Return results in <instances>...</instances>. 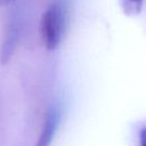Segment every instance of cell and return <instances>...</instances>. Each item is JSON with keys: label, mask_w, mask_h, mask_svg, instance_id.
I'll return each instance as SVG.
<instances>
[{"label": "cell", "mask_w": 146, "mask_h": 146, "mask_svg": "<svg viewBox=\"0 0 146 146\" xmlns=\"http://www.w3.org/2000/svg\"><path fill=\"white\" fill-rule=\"evenodd\" d=\"M15 0H0V6L3 7V6H8L10 3H13Z\"/></svg>", "instance_id": "5"}, {"label": "cell", "mask_w": 146, "mask_h": 146, "mask_svg": "<svg viewBox=\"0 0 146 146\" xmlns=\"http://www.w3.org/2000/svg\"><path fill=\"white\" fill-rule=\"evenodd\" d=\"M18 42V30L15 25H10L7 33H6V38L5 41L2 43V48H1V62L3 64H6L9 58L11 57L13 52L15 51V48L17 46Z\"/></svg>", "instance_id": "3"}, {"label": "cell", "mask_w": 146, "mask_h": 146, "mask_svg": "<svg viewBox=\"0 0 146 146\" xmlns=\"http://www.w3.org/2000/svg\"><path fill=\"white\" fill-rule=\"evenodd\" d=\"M66 25V9L63 2L51 3L42 14L40 35L46 49L55 50L62 42Z\"/></svg>", "instance_id": "1"}, {"label": "cell", "mask_w": 146, "mask_h": 146, "mask_svg": "<svg viewBox=\"0 0 146 146\" xmlns=\"http://www.w3.org/2000/svg\"><path fill=\"white\" fill-rule=\"evenodd\" d=\"M144 0H120L122 10L128 16H136L141 11Z\"/></svg>", "instance_id": "4"}, {"label": "cell", "mask_w": 146, "mask_h": 146, "mask_svg": "<svg viewBox=\"0 0 146 146\" xmlns=\"http://www.w3.org/2000/svg\"><path fill=\"white\" fill-rule=\"evenodd\" d=\"M58 122H59L58 111L54 107L49 108L44 115L42 129H41V132H40V136H39V139L35 146H49L50 145V143L54 139Z\"/></svg>", "instance_id": "2"}]
</instances>
